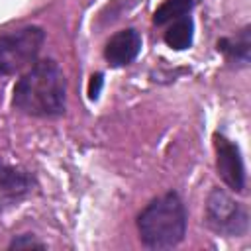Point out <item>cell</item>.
<instances>
[{"label":"cell","instance_id":"obj_1","mask_svg":"<svg viewBox=\"0 0 251 251\" xmlns=\"http://www.w3.org/2000/svg\"><path fill=\"white\" fill-rule=\"evenodd\" d=\"M12 104L16 110L35 118H55L67 108V80L53 59L31 65L14 86Z\"/></svg>","mask_w":251,"mask_h":251},{"label":"cell","instance_id":"obj_2","mask_svg":"<svg viewBox=\"0 0 251 251\" xmlns=\"http://www.w3.org/2000/svg\"><path fill=\"white\" fill-rule=\"evenodd\" d=\"M137 229L143 245L151 249L176 247L186 233V208L176 192L151 200L137 216Z\"/></svg>","mask_w":251,"mask_h":251},{"label":"cell","instance_id":"obj_3","mask_svg":"<svg viewBox=\"0 0 251 251\" xmlns=\"http://www.w3.org/2000/svg\"><path fill=\"white\" fill-rule=\"evenodd\" d=\"M204 222L214 233L224 237H241L249 229V212L224 188H212L206 198Z\"/></svg>","mask_w":251,"mask_h":251},{"label":"cell","instance_id":"obj_4","mask_svg":"<svg viewBox=\"0 0 251 251\" xmlns=\"http://www.w3.org/2000/svg\"><path fill=\"white\" fill-rule=\"evenodd\" d=\"M45 41V31L37 25H25L0 33V75H12L31 65Z\"/></svg>","mask_w":251,"mask_h":251},{"label":"cell","instance_id":"obj_5","mask_svg":"<svg viewBox=\"0 0 251 251\" xmlns=\"http://www.w3.org/2000/svg\"><path fill=\"white\" fill-rule=\"evenodd\" d=\"M214 147H216V169L222 180L235 192L245 190V165L241 151L237 143L229 141L226 135L216 133L214 135Z\"/></svg>","mask_w":251,"mask_h":251},{"label":"cell","instance_id":"obj_6","mask_svg":"<svg viewBox=\"0 0 251 251\" xmlns=\"http://www.w3.org/2000/svg\"><path fill=\"white\" fill-rule=\"evenodd\" d=\"M35 188L33 176L18 167L0 163V212L20 204Z\"/></svg>","mask_w":251,"mask_h":251},{"label":"cell","instance_id":"obj_7","mask_svg":"<svg viewBox=\"0 0 251 251\" xmlns=\"http://www.w3.org/2000/svg\"><path fill=\"white\" fill-rule=\"evenodd\" d=\"M139 51H141L139 31L133 27H126L108 39L104 47V57L112 67H126L139 55Z\"/></svg>","mask_w":251,"mask_h":251},{"label":"cell","instance_id":"obj_8","mask_svg":"<svg viewBox=\"0 0 251 251\" xmlns=\"http://www.w3.org/2000/svg\"><path fill=\"white\" fill-rule=\"evenodd\" d=\"M163 39L175 51L188 49L192 45V39H194V24H192L190 16H184V18H178V20L171 22V25L167 27Z\"/></svg>","mask_w":251,"mask_h":251},{"label":"cell","instance_id":"obj_9","mask_svg":"<svg viewBox=\"0 0 251 251\" xmlns=\"http://www.w3.org/2000/svg\"><path fill=\"white\" fill-rule=\"evenodd\" d=\"M249 49H251L249 27L241 29V33L237 37H222L218 41V51H222L227 59L243 63V65L249 63Z\"/></svg>","mask_w":251,"mask_h":251},{"label":"cell","instance_id":"obj_10","mask_svg":"<svg viewBox=\"0 0 251 251\" xmlns=\"http://www.w3.org/2000/svg\"><path fill=\"white\" fill-rule=\"evenodd\" d=\"M194 2L192 0H165L153 14V24L155 25H165L171 24L178 18H184L190 14Z\"/></svg>","mask_w":251,"mask_h":251},{"label":"cell","instance_id":"obj_11","mask_svg":"<svg viewBox=\"0 0 251 251\" xmlns=\"http://www.w3.org/2000/svg\"><path fill=\"white\" fill-rule=\"evenodd\" d=\"M8 247H10V249H24V247H39V249H43L45 243H43V241H37L31 233H24V235L14 237Z\"/></svg>","mask_w":251,"mask_h":251},{"label":"cell","instance_id":"obj_12","mask_svg":"<svg viewBox=\"0 0 251 251\" xmlns=\"http://www.w3.org/2000/svg\"><path fill=\"white\" fill-rule=\"evenodd\" d=\"M102 86H104V76H102V73L92 75V76H90V82H88V98H90V100H96V98L100 96Z\"/></svg>","mask_w":251,"mask_h":251}]
</instances>
